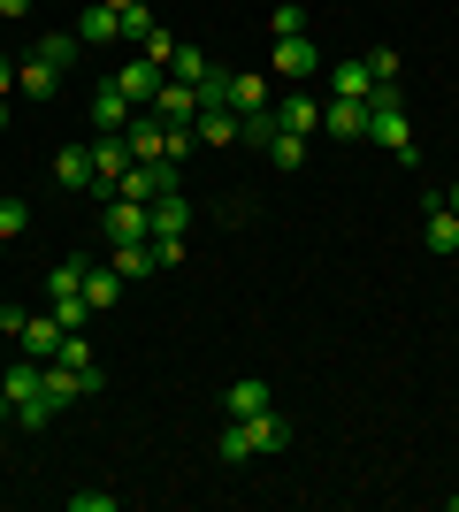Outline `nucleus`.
Returning <instances> with one entry per match:
<instances>
[{
  "label": "nucleus",
  "instance_id": "39",
  "mask_svg": "<svg viewBox=\"0 0 459 512\" xmlns=\"http://www.w3.org/2000/svg\"><path fill=\"white\" fill-rule=\"evenodd\" d=\"M108 8H131V0H108Z\"/></svg>",
  "mask_w": 459,
  "mask_h": 512
},
{
  "label": "nucleus",
  "instance_id": "10",
  "mask_svg": "<svg viewBox=\"0 0 459 512\" xmlns=\"http://www.w3.org/2000/svg\"><path fill=\"white\" fill-rule=\"evenodd\" d=\"M268 62H276V77H284V85H306V77L322 69V54H314V39H276V54H268Z\"/></svg>",
  "mask_w": 459,
  "mask_h": 512
},
{
  "label": "nucleus",
  "instance_id": "42",
  "mask_svg": "<svg viewBox=\"0 0 459 512\" xmlns=\"http://www.w3.org/2000/svg\"><path fill=\"white\" fill-rule=\"evenodd\" d=\"M452 314H459V306H452Z\"/></svg>",
  "mask_w": 459,
  "mask_h": 512
},
{
  "label": "nucleus",
  "instance_id": "6",
  "mask_svg": "<svg viewBox=\"0 0 459 512\" xmlns=\"http://www.w3.org/2000/svg\"><path fill=\"white\" fill-rule=\"evenodd\" d=\"M16 92L23 100H54V92H62V62H46L39 46H31V54L16 62Z\"/></svg>",
  "mask_w": 459,
  "mask_h": 512
},
{
  "label": "nucleus",
  "instance_id": "5",
  "mask_svg": "<svg viewBox=\"0 0 459 512\" xmlns=\"http://www.w3.org/2000/svg\"><path fill=\"white\" fill-rule=\"evenodd\" d=\"M100 230H108V245H146V237H153V214L138 207V199H115V192H108V214H100Z\"/></svg>",
  "mask_w": 459,
  "mask_h": 512
},
{
  "label": "nucleus",
  "instance_id": "35",
  "mask_svg": "<svg viewBox=\"0 0 459 512\" xmlns=\"http://www.w3.org/2000/svg\"><path fill=\"white\" fill-rule=\"evenodd\" d=\"M0 16H31V0H0Z\"/></svg>",
  "mask_w": 459,
  "mask_h": 512
},
{
  "label": "nucleus",
  "instance_id": "12",
  "mask_svg": "<svg viewBox=\"0 0 459 512\" xmlns=\"http://www.w3.org/2000/svg\"><path fill=\"white\" fill-rule=\"evenodd\" d=\"M421 245H429V253H459V214L444 207V192H429V222H421Z\"/></svg>",
  "mask_w": 459,
  "mask_h": 512
},
{
  "label": "nucleus",
  "instance_id": "20",
  "mask_svg": "<svg viewBox=\"0 0 459 512\" xmlns=\"http://www.w3.org/2000/svg\"><path fill=\"white\" fill-rule=\"evenodd\" d=\"M54 184H69V192H92V146H62V153H54Z\"/></svg>",
  "mask_w": 459,
  "mask_h": 512
},
{
  "label": "nucleus",
  "instance_id": "16",
  "mask_svg": "<svg viewBox=\"0 0 459 512\" xmlns=\"http://www.w3.org/2000/svg\"><path fill=\"white\" fill-rule=\"evenodd\" d=\"M322 130H329V138H368V100H329Z\"/></svg>",
  "mask_w": 459,
  "mask_h": 512
},
{
  "label": "nucleus",
  "instance_id": "31",
  "mask_svg": "<svg viewBox=\"0 0 459 512\" xmlns=\"http://www.w3.org/2000/svg\"><path fill=\"white\" fill-rule=\"evenodd\" d=\"M31 230V207H23V199H0V237H23Z\"/></svg>",
  "mask_w": 459,
  "mask_h": 512
},
{
  "label": "nucleus",
  "instance_id": "13",
  "mask_svg": "<svg viewBox=\"0 0 459 512\" xmlns=\"http://www.w3.org/2000/svg\"><path fill=\"white\" fill-rule=\"evenodd\" d=\"M368 92H375L368 54H360V62H329V100H368Z\"/></svg>",
  "mask_w": 459,
  "mask_h": 512
},
{
  "label": "nucleus",
  "instance_id": "38",
  "mask_svg": "<svg viewBox=\"0 0 459 512\" xmlns=\"http://www.w3.org/2000/svg\"><path fill=\"white\" fill-rule=\"evenodd\" d=\"M0 130H8V100H0Z\"/></svg>",
  "mask_w": 459,
  "mask_h": 512
},
{
  "label": "nucleus",
  "instance_id": "29",
  "mask_svg": "<svg viewBox=\"0 0 459 512\" xmlns=\"http://www.w3.org/2000/svg\"><path fill=\"white\" fill-rule=\"evenodd\" d=\"M268 31H276V39H306V8H299V0H284V8L268 16Z\"/></svg>",
  "mask_w": 459,
  "mask_h": 512
},
{
  "label": "nucleus",
  "instance_id": "8",
  "mask_svg": "<svg viewBox=\"0 0 459 512\" xmlns=\"http://www.w3.org/2000/svg\"><path fill=\"white\" fill-rule=\"evenodd\" d=\"M62 321H54V306H46V314H23V329H16V344L23 352H31V360H54V352H62Z\"/></svg>",
  "mask_w": 459,
  "mask_h": 512
},
{
  "label": "nucleus",
  "instance_id": "14",
  "mask_svg": "<svg viewBox=\"0 0 459 512\" xmlns=\"http://www.w3.org/2000/svg\"><path fill=\"white\" fill-rule=\"evenodd\" d=\"M77 39H85V46H115V39H123V8H108V0H92L85 16H77Z\"/></svg>",
  "mask_w": 459,
  "mask_h": 512
},
{
  "label": "nucleus",
  "instance_id": "37",
  "mask_svg": "<svg viewBox=\"0 0 459 512\" xmlns=\"http://www.w3.org/2000/svg\"><path fill=\"white\" fill-rule=\"evenodd\" d=\"M0 421H8V367H0Z\"/></svg>",
  "mask_w": 459,
  "mask_h": 512
},
{
  "label": "nucleus",
  "instance_id": "30",
  "mask_svg": "<svg viewBox=\"0 0 459 512\" xmlns=\"http://www.w3.org/2000/svg\"><path fill=\"white\" fill-rule=\"evenodd\" d=\"M222 459H230V467H245V459H253V436H245V421L222 428Z\"/></svg>",
  "mask_w": 459,
  "mask_h": 512
},
{
  "label": "nucleus",
  "instance_id": "11",
  "mask_svg": "<svg viewBox=\"0 0 459 512\" xmlns=\"http://www.w3.org/2000/svg\"><path fill=\"white\" fill-rule=\"evenodd\" d=\"M268 406H276V390H268L261 375H245V383L222 390V413H230V421H253V413H268Z\"/></svg>",
  "mask_w": 459,
  "mask_h": 512
},
{
  "label": "nucleus",
  "instance_id": "36",
  "mask_svg": "<svg viewBox=\"0 0 459 512\" xmlns=\"http://www.w3.org/2000/svg\"><path fill=\"white\" fill-rule=\"evenodd\" d=\"M444 207H452V214H459V176H452V184H444Z\"/></svg>",
  "mask_w": 459,
  "mask_h": 512
},
{
  "label": "nucleus",
  "instance_id": "21",
  "mask_svg": "<svg viewBox=\"0 0 459 512\" xmlns=\"http://www.w3.org/2000/svg\"><path fill=\"white\" fill-rule=\"evenodd\" d=\"M199 146H238V107H199Z\"/></svg>",
  "mask_w": 459,
  "mask_h": 512
},
{
  "label": "nucleus",
  "instance_id": "1",
  "mask_svg": "<svg viewBox=\"0 0 459 512\" xmlns=\"http://www.w3.org/2000/svg\"><path fill=\"white\" fill-rule=\"evenodd\" d=\"M368 138H375L383 153H398V161H414V123H406L398 85H375V92H368Z\"/></svg>",
  "mask_w": 459,
  "mask_h": 512
},
{
  "label": "nucleus",
  "instance_id": "41",
  "mask_svg": "<svg viewBox=\"0 0 459 512\" xmlns=\"http://www.w3.org/2000/svg\"><path fill=\"white\" fill-rule=\"evenodd\" d=\"M452 512H459V497H452Z\"/></svg>",
  "mask_w": 459,
  "mask_h": 512
},
{
  "label": "nucleus",
  "instance_id": "27",
  "mask_svg": "<svg viewBox=\"0 0 459 512\" xmlns=\"http://www.w3.org/2000/svg\"><path fill=\"white\" fill-rule=\"evenodd\" d=\"M153 31H161V23H153V8H146V0H131V8H123V39H131L138 54H146V46H153Z\"/></svg>",
  "mask_w": 459,
  "mask_h": 512
},
{
  "label": "nucleus",
  "instance_id": "32",
  "mask_svg": "<svg viewBox=\"0 0 459 512\" xmlns=\"http://www.w3.org/2000/svg\"><path fill=\"white\" fill-rule=\"evenodd\" d=\"M69 512H115V490H69Z\"/></svg>",
  "mask_w": 459,
  "mask_h": 512
},
{
  "label": "nucleus",
  "instance_id": "15",
  "mask_svg": "<svg viewBox=\"0 0 459 512\" xmlns=\"http://www.w3.org/2000/svg\"><path fill=\"white\" fill-rule=\"evenodd\" d=\"M77 398H92V383H85V375H77V367L46 360V406L62 413V406H77Z\"/></svg>",
  "mask_w": 459,
  "mask_h": 512
},
{
  "label": "nucleus",
  "instance_id": "19",
  "mask_svg": "<svg viewBox=\"0 0 459 512\" xmlns=\"http://www.w3.org/2000/svg\"><path fill=\"white\" fill-rule=\"evenodd\" d=\"M276 123H284V130H299V138H314V130H322V100H314V92H299V85H291V100L276 107Z\"/></svg>",
  "mask_w": 459,
  "mask_h": 512
},
{
  "label": "nucleus",
  "instance_id": "18",
  "mask_svg": "<svg viewBox=\"0 0 459 512\" xmlns=\"http://www.w3.org/2000/svg\"><path fill=\"white\" fill-rule=\"evenodd\" d=\"M245 436H253V459H268V451H284V444H291V421L268 406V413H253V421H245Z\"/></svg>",
  "mask_w": 459,
  "mask_h": 512
},
{
  "label": "nucleus",
  "instance_id": "26",
  "mask_svg": "<svg viewBox=\"0 0 459 512\" xmlns=\"http://www.w3.org/2000/svg\"><path fill=\"white\" fill-rule=\"evenodd\" d=\"M161 69H169V77H184V85H199V77H207L215 62H207L199 46H169V62H161Z\"/></svg>",
  "mask_w": 459,
  "mask_h": 512
},
{
  "label": "nucleus",
  "instance_id": "24",
  "mask_svg": "<svg viewBox=\"0 0 459 512\" xmlns=\"http://www.w3.org/2000/svg\"><path fill=\"white\" fill-rule=\"evenodd\" d=\"M230 107H238V115H261L268 85H261V77H245V69H230Z\"/></svg>",
  "mask_w": 459,
  "mask_h": 512
},
{
  "label": "nucleus",
  "instance_id": "17",
  "mask_svg": "<svg viewBox=\"0 0 459 512\" xmlns=\"http://www.w3.org/2000/svg\"><path fill=\"white\" fill-rule=\"evenodd\" d=\"M92 123H100V130H131L138 123V107L123 100V85H100V92H92Z\"/></svg>",
  "mask_w": 459,
  "mask_h": 512
},
{
  "label": "nucleus",
  "instance_id": "25",
  "mask_svg": "<svg viewBox=\"0 0 459 512\" xmlns=\"http://www.w3.org/2000/svg\"><path fill=\"white\" fill-rule=\"evenodd\" d=\"M115 299H123V276H115V268H85V306H92V314L115 306Z\"/></svg>",
  "mask_w": 459,
  "mask_h": 512
},
{
  "label": "nucleus",
  "instance_id": "23",
  "mask_svg": "<svg viewBox=\"0 0 459 512\" xmlns=\"http://www.w3.org/2000/svg\"><path fill=\"white\" fill-rule=\"evenodd\" d=\"M123 138H131V161H169V130H161V115H153V123H131Z\"/></svg>",
  "mask_w": 459,
  "mask_h": 512
},
{
  "label": "nucleus",
  "instance_id": "28",
  "mask_svg": "<svg viewBox=\"0 0 459 512\" xmlns=\"http://www.w3.org/2000/svg\"><path fill=\"white\" fill-rule=\"evenodd\" d=\"M268 161H276V169H306V138L299 130H276V138H268Z\"/></svg>",
  "mask_w": 459,
  "mask_h": 512
},
{
  "label": "nucleus",
  "instance_id": "7",
  "mask_svg": "<svg viewBox=\"0 0 459 512\" xmlns=\"http://www.w3.org/2000/svg\"><path fill=\"white\" fill-rule=\"evenodd\" d=\"M161 77H169V69L153 62V54H138V62H123V69H115V85H123V100H131V107H153Z\"/></svg>",
  "mask_w": 459,
  "mask_h": 512
},
{
  "label": "nucleus",
  "instance_id": "9",
  "mask_svg": "<svg viewBox=\"0 0 459 512\" xmlns=\"http://www.w3.org/2000/svg\"><path fill=\"white\" fill-rule=\"evenodd\" d=\"M153 115H161V123H199V85H184V77H161V92H153Z\"/></svg>",
  "mask_w": 459,
  "mask_h": 512
},
{
  "label": "nucleus",
  "instance_id": "34",
  "mask_svg": "<svg viewBox=\"0 0 459 512\" xmlns=\"http://www.w3.org/2000/svg\"><path fill=\"white\" fill-rule=\"evenodd\" d=\"M8 92H16V62H0V100H8Z\"/></svg>",
  "mask_w": 459,
  "mask_h": 512
},
{
  "label": "nucleus",
  "instance_id": "3",
  "mask_svg": "<svg viewBox=\"0 0 459 512\" xmlns=\"http://www.w3.org/2000/svg\"><path fill=\"white\" fill-rule=\"evenodd\" d=\"M46 360H23V367H8V421L16 428H46Z\"/></svg>",
  "mask_w": 459,
  "mask_h": 512
},
{
  "label": "nucleus",
  "instance_id": "22",
  "mask_svg": "<svg viewBox=\"0 0 459 512\" xmlns=\"http://www.w3.org/2000/svg\"><path fill=\"white\" fill-rule=\"evenodd\" d=\"M108 268H115L123 283H146L161 260H153V245H108Z\"/></svg>",
  "mask_w": 459,
  "mask_h": 512
},
{
  "label": "nucleus",
  "instance_id": "40",
  "mask_svg": "<svg viewBox=\"0 0 459 512\" xmlns=\"http://www.w3.org/2000/svg\"><path fill=\"white\" fill-rule=\"evenodd\" d=\"M0 253H8V237H0Z\"/></svg>",
  "mask_w": 459,
  "mask_h": 512
},
{
  "label": "nucleus",
  "instance_id": "2",
  "mask_svg": "<svg viewBox=\"0 0 459 512\" xmlns=\"http://www.w3.org/2000/svg\"><path fill=\"white\" fill-rule=\"evenodd\" d=\"M146 214H153V237H146L153 260H161V268H176V260H184V230H192V199H184V192H161Z\"/></svg>",
  "mask_w": 459,
  "mask_h": 512
},
{
  "label": "nucleus",
  "instance_id": "4",
  "mask_svg": "<svg viewBox=\"0 0 459 512\" xmlns=\"http://www.w3.org/2000/svg\"><path fill=\"white\" fill-rule=\"evenodd\" d=\"M123 176H131V138H123V130H100V138H92V192H115Z\"/></svg>",
  "mask_w": 459,
  "mask_h": 512
},
{
  "label": "nucleus",
  "instance_id": "33",
  "mask_svg": "<svg viewBox=\"0 0 459 512\" xmlns=\"http://www.w3.org/2000/svg\"><path fill=\"white\" fill-rule=\"evenodd\" d=\"M368 69H375V85H398V46H375Z\"/></svg>",
  "mask_w": 459,
  "mask_h": 512
}]
</instances>
